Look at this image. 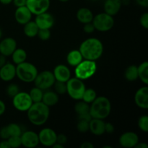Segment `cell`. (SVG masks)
<instances>
[{"label":"cell","mask_w":148,"mask_h":148,"mask_svg":"<svg viewBox=\"0 0 148 148\" xmlns=\"http://www.w3.org/2000/svg\"><path fill=\"white\" fill-rule=\"evenodd\" d=\"M7 63V57L0 53V68Z\"/></svg>","instance_id":"obj_50"},{"label":"cell","mask_w":148,"mask_h":148,"mask_svg":"<svg viewBox=\"0 0 148 148\" xmlns=\"http://www.w3.org/2000/svg\"><path fill=\"white\" fill-rule=\"evenodd\" d=\"M33 103L28 92L20 91L12 98V105L15 109L21 112H25Z\"/></svg>","instance_id":"obj_9"},{"label":"cell","mask_w":148,"mask_h":148,"mask_svg":"<svg viewBox=\"0 0 148 148\" xmlns=\"http://www.w3.org/2000/svg\"><path fill=\"white\" fill-rule=\"evenodd\" d=\"M97 71V64L95 61L83 59L77 66L75 67V77L82 80H86L92 77Z\"/></svg>","instance_id":"obj_5"},{"label":"cell","mask_w":148,"mask_h":148,"mask_svg":"<svg viewBox=\"0 0 148 148\" xmlns=\"http://www.w3.org/2000/svg\"><path fill=\"white\" fill-rule=\"evenodd\" d=\"M7 141H8L10 148H17L22 145L20 136H12L9 137Z\"/></svg>","instance_id":"obj_36"},{"label":"cell","mask_w":148,"mask_h":148,"mask_svg":"<svg viewBox=\"0 0 148 148\" xmlns=\"http://www.w3.org/2000/svg\"><path fill=\"white\" fill-rule=\"evenodd\" d=\"M0 148H10L7 140H2L0 142Z\"/></svg>","instance_id":"obj_49"},{"label":"cell","mask_w":148,"mask_h":148,"mask_svg":"<svg viewBox=\"0 0 148 148\" xmlns=\"http://www.w3.org/2000/svg\"><path fill=\"white\" fill-rule=\"evenodd\" d=\"M50 5V0H26V7L35 15L47 12Z\"/></svg>","instance_id":"obj_10"},{"label":"cell","mask_w":148,"mask_h":148,"mask_svg":"<svg viewBox=\"0 0 148 148\" xmlns=\"http://www.w3.org/2000/svg\"><path fill=\"white\" fill-rule=\"evenodd\" d=\"M103 148H111V147H110V146H105V147H103Z\"/></svg>","instance_id":"obj_56"},{"label":"cell","mask_w":148,"mask_h":148,"mask_svg":"<svg viewBox=\"0 0 148 148\" xmlns=\"http://www.w3.org/2000/svg\"><path fill=\"white\" fill-rule=\"evenodd\" d=\"M93 14L90 9L87 7H81L76 13V17L79 23L82 24L91 23L93 19Z\"/></svg>","instance_id":"obj_22"},{"label":"cell","mask_w":148,"mask_h":148,"mask_svg":"<svg viewBox=\"0 0 148 148\" xmlns=\"http://www.w3.org/2000/svg\"><path fill=\"white\" fill-rule=\"evenodd\" d=\"M90 104L87 103L86 102L83 101L82 100H79L78 102L76 103L75 105V111L77 116L82 115V114L89 113Z\"/></svg>","instance_id":"obj_29"},{"label":"cell","mask_w":148,"mask_h":148,"mask_svg":"<svg viewBox=\"0 0 148 148\" xmlns=\"http://www.w3.org/2000/svg\"><path fill=\"white\" fill-rule=\"evenodd\" d=\"M121 5V0H104V12L114 17L119 12Z\"/></svg>","instance_id":"obj_20"},{"label":"cell","mask_w":148,"mask_h":148,"mask_svg":"<svg viewBox=\"0 0 148 148\" xmlns=\"http://www.w3.org/2000/svg\"><path fill=\"white\" fill-rule=\"evenodd\" d=\"M6 128H7L10 137H12V136H20L23 133L21 127L19 124H15V123L9 124L8 125L6 126Z\"/></svg>","instance_id":"obj_32"},{"label":"cell","mask_w":148,"mask_h":148,"mask_svg":"<svg viewBox=\"0 0 148 148\" xmlns=\"http://www.w3.org/2000/svg\"><path fill=\"white\" fill-rule=\"evenodd\" d=\"M77 129L80 133H86L89 131V121L79 120L77 124Z\"/></svg>","instance_id":"obj_37"},{"label":"cell","mask_w":148,"mask_h":148,"mask_svg":"<svg viewBox=\"0 0 148 148\" xmlns=\"http://www.w3.org/2000/svg\"><path fill=\"white\" fill-rule=\"evenodd\" d=\"M32 16H33V14L30 11V10L26 7V5L17 7L14 12V19L16 22L23 25L31 20Z\"/></svg>","instance_id":"obj_17"},{"label":"cell","mask_w":148,"mask_h":148,"mask_svg":"<svg viewBox=\"0 0 148 148\" xmlns=\"http://www.w3.org/2000/svg\"><path fill=\"white\" fill-rule=\"evenodd\" d=\"M35 23L39 29H51L54 25L55 20L51 14L46 12L36 15Z\"/></svg>","instance_id":"obj_12"},{"label":"cell","mask_w":148,"mask_h":148,"mask_svg":"<svg viewBox=\"0 0 148 148\" xmlns=\"http://www.w3.org/2000/svg\"><path fill=\"white\" fill-rule=\"evenodd\" d=\"M111 111V103L105 96H97L90 104L89 112L92 119H105L110 115Z\"/></svg>","instance_id":"obj_3"},{"label":"cell","mask_w":148,"mask_h":148,"mask_svg":"<svg viewBox=\"0 0 148 148\" xmlns=\"http://www.w3.org/2000/svg\"><path fill=\"white\" fill-rule=\"evenodd\" d=\"M136 3L143 8H147L148 7V0H135Z\"/></svg>","instance_id":"obj_46"},{"label":"cell","mask_w":148,"mask_h":148,"mask_svg":"<svg viewBox=\"0 0 148 148\" xmlns=\"http://www.w3.org/2000/svg\"><path fill=\"white\" fill-rule=\"evenodd\" d=\"M12 2V0H0V3L3 5H8Z\"/></svg>","instance_id":"obj_52"},{"label":"cell","mask_w":148,"mask_h":148,"mask_svg":"<svg viewBox=\"0 0 148 148\" xmlns=\"http://www.w3.org/2000/svg\"><path fill=\"white\" fill-rule=\"evenodd\" d=\"M38 71L33 64L24 62L16 66V77L23 82H33L37 76Z\"/></svg>","instance_id":"obj_4"},{"label":"cell","mask_w":148,"mask_h":148,"mask_svg":"<svg viewBox=\"0 0 148 148\" xmlns=\"http://www.w3.org/2000/svg\"><path fill=\"white\" fill-rule=\"evenodd\" d=\"M12 59L14 64H19L25 62L27 59V52L23 49H16L12 53Z\"/></svg>","instance_id":"obj_26"},{"label":"cell","mask_w":148,"mask_h":148,"mask_svg":"<svg viewBox=\"0 0 148 148\" xmlns=\"http://www.w3.org/2000/svg\"><path fill=\"white\" fill-rule=\"evenodd\" d=\"M20 92V88L17 85L14 83L10 84L6 88V93L9 97L12 98L15 95Z\"/></svg>","instance_id":"obj_35"},{"label":"cell","mask_w":148,"mask_h":148,"mask_svg":"<svg viewBox=\"0 0 148 148\" xmlns=\"http://www.w3.org/2000/svg\"><path fill=\"white\" fill-rule=\"evenodd\" d=\"M16 77V66L12 63L7 62L0 68V79L4 82H10Z\"/></svg>","instance_id":"obj_18"},{"label":"cell","mask_w":148,"mask_h":148,"mask_svg":"<svg viewBox=\"0 0 148 148\" xmlns=\"http://www.w3.org/2000/svg\"><path fill=\"white\" fill-rule=\"evenodd\" d=\"M125 79L129 82H134L138 79V72H137V66L136 65H130L126 69L124 72Z\"/></svg>","instance_id":"obj_28"},{"label":"cell","mask_w":148,"mask_h":148,"mask_svg":"<svg viewBox=\"0 0 148 148\" xmlns=\"http://www.w3.org/2000/svg\"><path fill=\"white\" fill-rule=\"evenodd\" d=\"M38 134L39 143L45 147H52L56 143L57 134L52 129H42Z\"/></svg>","instance_id":"obj_11"},{"label":"cell","mask_w":148,"mask_h":148,"mask_svg":"<svg viewBox=\"0 0 148 148\" xmlns=\"http://www.w3.org/2000/svg\"><path fill=\"white\" fill-rule=\"evenodd\" d=\"M56 143L64 146L66 145V143H67V137L64 134H57V137H56Z\"/></svg>","instance_id":"obj_41"},{"label":"cell","mask_w":148,"mask_h":148,"mask_svg":"<svg viewBox=\"0 0 148 148\" xmlns=\"http://www.w3.org/2000/svg\"><path fill=\"white\" fill-rule=\"evenodd\" d=\"M66 83V92L69 96L75 101L82 100V95L86 89L83 80L75 77H71Z\"/></svg>","instance_id":"obj_6"},{"label":"cell","mask_w":148,"mask_h":148,"mask_svg":"<svg viewBox=\"0 0 148 148\" xmlns=\"http://www.w3.org/2000/svg\"><path fill=\"white\" fill-rule=\"evenodd\" d=\"M52 147H53V148H64V146L62 145H61V144H59V143H56L54 145H53V146H52Z\"/></svg>","instance_id":"obj_53"},{"label":"cell","mask_w":148,"mask_h":148,"mask_svg":"<svg viewBox=\"0 0 148 148\" xmlns=\"http://www.w3.org/2000/svg\"><path fill=\"white\" fill-rule=\"evenodd\" d=\"M83 59V57H82L79 49L72 50L68 53L67 56H66V62H67L68 64L73 67L77 66Z\"/></svg>","instance_id":"obj_24"},{"label":"cell","mask_w":148,"mask_h":148,"mask_svg":"<svg viewBox=\"0 0 148 148\" xmlns=\"http://www.w3.org/2000/svg\"><path fill=\"white\" fill-rule=\"evenodd\" d=\"M103 50V44L96 38H90L83 40L79 48L84 59L95 62L102 56Z\"/></svg>","instance_id":"obj_1"},{"label":"cell","mask_w":148,"mask_h":148,"mask_svg":"<svg viewBox=\"0 0 148 148\" xmlns=\"http://www.w3.org/2000/svg\"><path fill=\"white\" fill-rule=\"evenodd\" d=\"M138 79H140L145 85L148 84V62H143L137 66Z\"/></svg>","instance_id":"obj_27"},{"label":"cell","mask_w":148,"mask_h":148,"mask_svg":"<svg viewBox=\"0 0 148 148\" xmlns=\"http://www.w3.org/2000/svg\"><path fill=\"white\" fill-rule=\"evenodd\" d=\"M59 101V95L55 91L48 90H45V92H43L42 102L44 104H46L49 108L51 106H53L56 104H57Z\"/></svg>","instance_id":"obj_23"},{"label":"cell","mask_w":148,"mask_h":148,"mask_svg":"<svg viewBox=\"0 0 148 148\" xmlns=\"http://www.w3.org/2000/svg\"><path fill=\"white\" fill-rule=\"evenodd\" d=\"M52 72L56 81L66 82L71 78L70 69L64 64H59L56 66Z\"/></svg>","instance_id":"obj_19"},{"label":"cell","mask_w":148,"mask_h":148,"mask_svg":"<svg viewBox=\"0 0 148 148\" xmlns=\"http://www.w3.org/2000/svg\"><path fill=\"white\" fill-rule=\"evenodd\" d=\"M78 120H85V121H90L91 119H92V117H91L90 114L89 113H87V114H82V115L77 116Z\"/></svg>","instance_id":"obj_44"},{"label":"cell","mask_w":148,"mask_h":148,"mask_svg":"<svg viewBox=\"0 0 148 148\" xmlns=\"http://www.w3.org/2000/svg\"><path fill=\"white\" fill-rule=\"evenodd\" d=\"M81 148H94V145L90 142H84L81 144Z\"/></svg>","instance_id":"obj_48"},{"label":"cell","mask_w":148,"mask_h":148,"mask_svg":"<svg viewBox=\"0 0 148 148\" xmlns=\"http://www.w3.org/2000/svg\"><path fill=\"white\" fill-rule=\"evenodd\" d=\"M37 36L40 40H43V41L48 40L51 37L50 29H39Z\"/></svg>","instance_id":"obj_38"},{"label":"cell","mask_w":148,"mask_h":148,"mask_svg":"<svg viewBox=\"0 0 148 148\" xmlns=\"http://www.w3.org/2000/svg\"><path fill=\"white\" fill-rule=\"evenodd\" d=\"M12 3L16 7H23L26 5V0H12Z\"/></svg>","instance_id":"obj_45"},{"label":"cell","mask_w":148,"mask_h":148,"mask_svg":"<svg viewBox=\"0 0 148 148\" xmlns=\"http://www.w3.org/2000/svg\"><path fill=\"white\" fill-rule=\"evenodd\" d=\"M22 145L27 148H33L38 145V134L33 131H25L20 135Z\"/></svg>","instance_id":"obj_13"},{"label":"cell","mask_w":148,"mask_h":148,"mask_svg":"<svg viewBox=\"0 0 148 148\" xmlns=\"http://www.w3.org/2000/svg\"><path fill=\"white\" fill-rule=\"evenodd\" d=\"M95 29L100 32H107L114 25V17L106 12H101L94 16L92 21Z\"/></svg>","instance_id":"obj_7"},{"label":"cell","mask_w":148,"mask_h":148,"mask_svg":"<svg viewBox=\"0 0 148 148\" xmlns=\"http://www.w3.org/2000/svg\"><path fill=\"white\" fill-rule=\"evenodd\" d=\"M96 97L97 93L95 90L92 88H86L82 95V100L87 103L90 104L96 98Z\"/></svg>","instance_id":"obj_31"},{"label":"cell","mask_w":148,"mask_h":148,"mask_svg":"<svg viewBox=\"0 0 148 148\" xmlns=\"http://www.w3.org/2000/svg\"><path fill=\"white\" fill-rule=\"evenodd\" d=\"M6 111V105L4 102L1 100H0V116L4 114Z\"/></svg>","instance_id":"obj_47"},{"label":"cell","mask_w":148,"mask_h":148,"mask_svg":"<svg viewBox=\"0 0 148 148\" xmlns=\"http://www.w3.org/2000/svg\"><path fill=\"white\" fill-rule=\"evenodd\" d=\"M59 1H61V2H67L69 0H59Z\"/></svg>","instance_id":"obj_55"},{"label":"cell","mask_w":148,"mask_h":148,"mask_svg":"<svg viewBox=\"0 0 148 148\" xmlns=\"http://www.w3.org/2000/svg\"><path fill=\"white\" fill-rule=\"evenodd\" d=\"M119 142L122 147L133 148L139 143V137L135 132H127L120 136Z\"/></svg>","instance_id":"obj_14"},{"label":"cell","mask_w":148,"mask_h":148,"mask_svg":"<svg viewBox=\"0 0 148 148\" xmlns=\"http://www.w3.org/2000/svg\"><path fill=\"white\" fill-rule=\"evenodd\" d=\"M10 135L8 134L6 127H3L2 128L0 129V138L1 140H8Z\"/></svg>","instance_id":"obj_42"},{"label":"cell","mask_w":148,"mask_h":148,"mask_svg":"<svg viewBox=\"0 0 148 148\" xmlns=\"http://www.w3.org/2000/svg\"><path fill=\"white\" fill-rule=\"evenodd\" d=\"M105 123L103 119H92L89 121V131L94 135H102L105 133Z\"/></svg>","instance_id":"obj_21"},{"label":"cell","mask_w":148,"mask_h":148,"mask_svg":"<svg viewBox=\"0 0 148 148\" xmlns=\"http://www.w3.org/2000/svg\"><path fill=\"white\" fill-rule=\"evenodd\" d=\"M83 27V30L85 33H88V34H90V33H92L95 30V27H94L93 24L92 23H85Z\"/></svg>","instance_id":"obj_40"},{"label":"cell","mask_w":148,"mask_h":148,"mask_svg":"<svg viewBox=\"0 0 148 148\" xmlns=\"http://www.w3.org/2000/svg\"><path fill=\"white\" fill-rule=\"evenodd\" d=\"M29 121L35 126H41L48 121L50 116V108L42 101L33 103L27 111Z\"/></svg>","instance_id":"obj_2"},{"label":"cell","mask_w":148,"mask_h":148,"mask_svg":"<svg viewBox=\"0 0 148 148\" xmlns=\"http://www.w3.org/2000/svg\"><path fill=\"white\" fill-rule=\"evenodd\" d=\"M17 49V41L11 37H7L0 41V53L6 57L11 56Z\"/></svg>","instance_id":"obj_16"},{"label":"cell","mask_w":148,"mask_h":148,"mask_svg":"<svg viewBox=\"0 0 148 148\" xmlns=\"http://www.w3.org/2000/svg\"><path fill=\"white\" fill-rule=\"evenodd\" d=\"M38 30L39 28L36 23L32 20L25 24L23 27V33L28 38H34L37 36Z\"/></svg>","instance_id":"obj_25"},{"label":"cell","mask_w":148,"mask_h":148,"mask_svg":"<svg viewBox=\"0 0 148 148\" xmlns=\"http://www.w3.org/2000/svg\"><path fill=\"white\" fill-rule=\"evenodd\" d=\"M43 92H44V91L42 90L41 89H40V88L35 86L34 88H33L31 90H30V92H29L28 93L29 95H30L33 102L38 103V102H40V101H42Z\"/></svg>","instance_id":"obj_30"},{"label":"cell","mask_w":148,"mask_h":148,"mask_svg":"<svg viewBox=\"0 0 148 148\" xmlns=\"http://www.w3.org/2000/svg\"><path fill=\"white\" fill-rule=\"evenodd\" d=\"M55 81L56 79L53 76V72L49 70H45L38 73L33 82L35 86L44 91L53 87Z\"/></svg>","instance_id":"obj_8"},{"label":"cell","mask_w":148,"mask_h":148,"mask_svg":"<svg viewBox=\"0 0 148 148\" xmlns=\"http://www.w3.org/2000/svg\"><path fill=\"white\" fill-rule=\"evenodd\" d=\"M1 37H2V30H1V29L0 28V40H1Z\"/></svg>","instance_id":"obj_54"},{"label":"cell","mask_w":148,"mask_h":148,"mask_svg":"<svg viewBox=\"0 0 148 148\" xmlns=\"http://www.w3.org/2000/svg\"><path fill=\"white\" fill-rule=\"evenodd\" d=\"M114 130H115V128L111 123H105V133L106 132L108 134H112V133H114Z\"/></svg>","instance_id":"obj_43"},{"label":"cell","mask_w":148,"mask_h":148,"mask_svg":"<svg viewBox=\"0 0 148 148\" xmlns=\"http://www.w3.org/2000/svg\"><path fill=\"white\" fill-rule=\"evenodd\" d=\"M140 25L145 29H148V13L144 12L142 14L140 18Z\"/></svg>","instance_id":"obj_39"},{"label":"cell","mask_w":148,"mask_h":148,"mask_svg":"<svg viewBox=\"0 0 148 148\" xmlns=\"http://www.w3.org/2000/svg\"><path fill=\"white\" fill-rule=\"evenodd\" d=\"M134 103L139 108L148 109V88L147 85L139 88L134 97Z\"/></svg>","instance_id":"obj_15"},{"label":"cell","mask_w":148,"mask_h":148,"mask_svg":"<svg viewBox=\"0 0 148 148\" xmlns=\"http://www.w3.org/2000/svg\"><path fill=\"white\" fill-rule=\"evenodd\" d=\"M135 148H148V145L146 144L145 143H140V142H139V143L136 145Z\"/></svg>","instance_id":"obj_51"},{"label":"cell","mask_w":148,"mask_h":148,"mask_svg":"<svg viewBox=\"0 0 148 148\" xmlns=\"http://www.w3.org/2000/svg\"><path fill=\"white\" fill-rule=\"evenodd\" d=\"M138 127L143 132H148V116L143 115L138 119Z\"/></svg>","instance_id":"obj_34"},{"label":"cell","mask_w":148,"mask_h":148,"mask_svg":"<svg viewBox=\"0 0 148 148\" xmlns=\"http://www.w3.org/2000/svg\"><path fill=\"white\" fill-rule=\"evenodd\" d=\"M54 91L58 95H64L66 92V83L60 81H55L53 84Z\"/></svg>","instance_id":"obj_33"}]
</instances>
